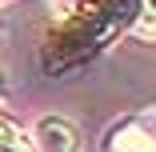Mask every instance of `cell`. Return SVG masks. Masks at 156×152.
Instances as JSON below:
<instances>
[{"mask_svg": "<svg viewBox=\"0 0 156 152\" xmlns=\"http://www.w3.org/2000/svg\"><path fill=\"white\" fill-rule=\"evenodd\" d=\"M36 148L40 152H80V136L68 120L60 116H44L36 124Z\"/></svg>", "mask_w": 156, "mask_h": 152, "instance_id": "6da1fadb", "label": "cell"}, {"mask_svg": "<svg viewBox=\"0 0 156 152\" xmlns=\"http://www.w3.org/2000/svg\"><path fill=\"white\" fill-rule=\"evenodd\" d=\"M108 152H156V132L140 120H128L108 136Z\"/></svg>", "mask_w": 156, "mask_h": 152, "instance_id": "7a4b0ae2", "label": "cell"}, {"mask_svg": "<svg viewBox=\"0 0 156 152\" xmlns=\"http://www.w3.org/2000/svg\"><path fill=\"white\" fill-rule=\"evenodd\" d=\"M0 152H32V140H28L8 116H0Z\"/></svg>", "mask_w": 156, "mask_h": 152, "instance_id": "3957f363", "label": "cell"}, {"mask_svg": "<svg viewBox=\"0 0 156 152\" xmlns=\"http://www.w3.org/2000/svg\"><path fill=\"white\" fill-rule=\"evenodd\" d=\"M144 20H140V32H156V0H144Z\"/></svg>", "mask_w": 156, "mask_h": 152, "instance_id": "277c9868", "label": "cell"}, {"mask_svg": "<svg viewBox=\"0 0 156 152\" xmlns=\"http://www.w3.org/2000/svg\"><path fill=\"white\" fill-rule=\"evenodd\" d=\"M0 96H4V80H0Z\"/></svg>", "mask_w": 156, "mask_h": 152, "instance_id": "5b68a950", "label": "cell"}]
</instances>
